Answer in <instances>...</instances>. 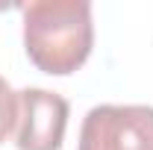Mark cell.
Returning a JSON list of instances; mask_svg holds the SVG:
<instances>
[{"mask_svg": "<svg viewBox=\"0 0 153 150\" xmlns=\"http://www.w3.org/2000/svg\"><path fill=\"white\" fill-rule=\"evenodd\" d=\"M21 12L24 47L38 71L68 76L85 65L94 44L88 0H33Z\"/></svg>", "mask_w": 153, "mask_h": 150, "instance_id": "1", "label": "cell"}, {"mask_svg": "<svg viewBox=\"0 0 153 150\" xmlns=\"http://www.w3.org/2000/svg\"><path fill=\"white\" fill-rule=\"evenodd\" d=\"M76 150H153V106L103 103L88 109Z\"/></svg>", "mask_w": 153, "mask_h": 150, "instance_id": "2", "label": "cell"}, {"mask_svg": "<svg viewBox=\"0 0 153 150\" xmlns=\"http://www.w3.org/2000/svg\"><path fill=\"white\" fill-rule=\"evenodd\" d=\"M68 127V100L47 88L18 91V150H59Z\"/></svg>", "mask_w": 153, "mask_h": 150, "instance_id": "3", "label": "cell"}, {"mask_svg": "<svg viewBox=\"0 0 153 150\" xmlns=\"http://www.w3.org/2000/svg\"><path fill=\"white\" fill-rule=\"evenodd\" d=\"M15 124H18V91H12V85L0 76V144L6 141Z\"/></svg>", "mask_w": 153, "mask_h": 150, "instance_id": "4", "label": "cell"}]
</instances>
